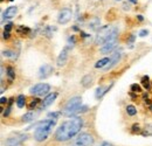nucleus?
<instances>
[{
  "instance_id": "1",
  "label": "nucleus",
  "mask_w": 152,
  "mask_h": 146,
  "mask_svg": "<svg viewBox=\"0 0 152 146\" xmlns=\"http://www.w3.org/2000/svg\"><path fill=\"white\" fill-rule=\"evenodd\" d=\"M83 127V119L79 117H74L69 120H66L58 127L55 132V140L67 142L73 139Z\"/></svg>"
},
{
  "instance_id": "2",
  "label": "nucleus",
  "mask_w": 152,
  "mask_h": 146,
  "mask_svg": "<svg viewBox=\"0 0 152 146\" xmlns=\"http://www.w3.org/2000/svg\"><path fill=\"white\" fill-rule=\"evenodd\" d=\"M55 125H56V119H52V118L40 122L36 129L34 130V139L36 142H45L52 133Z\"/></svg>"
},
{
  "instance_id": "3",
  "label": "nucleus",
  "mask_w": 152,
  "mask_h": 146,
  "mask_svg": "<svg viewBox=\"0 0 152 146\" xmlns=\"http://www.w3.org/2000/svg\"><path fill=\"white\" fill-rule=\"evenodd\" d=\"M81 106H82V97L75 96V97L70 98V99L67 102V104H66V106H64V109H63V115L66 117L76 116V112H77V110H79Z\"/></svg>"
},
{
  "instance_id": "4",
  "label": "nucleus",
  "mask_w": 152,
  "mask_h": 146,
  "mask_svg": "<svg viewBox=\"0 0 152 146\" xmlns=\"http://www.w3.org/2000/svg\"><path fill=\"white\" fill-rule=\"evenodd\" d=\"M95 143V138L90 133H80L77 138L73 142L71 146H92Z\"/></svg>"
},
{
  "instance_id": "5",
  "label": "nucleus",
  "mask_w": 152,
  "mask_h": 146,
  "mask_svg": "<svg viewBox=\"0 0 152 146\" xmlns=\"http://www.w3.org/2000/svg\"><path fill=\"white\" fill-rule=\"evenodd\" d=\"M27 139H28V136L27 134L19 133V134H15V136L9 137L8 139H6L5 146H20L22 145Z\"/></svg>"
},
{
  "instance_id": "6",
  "label": "nucleus",
  "mask_w": 152,
  "mask_h": 146,
  "mask_svg": "<svg viewBox=\"0 0 152 146\" xmlns=\"http://www.w3.org/2000/svg\"><path fill=\"white\" fill-rule=\"evenodd\" d=\"M114 28H110L108 26H104V27H101L98 33H97V36H96V45H102V43H105V41L108 40V37L110 36L111 32Z\"/></svg>"
},
{
  "instance_id": "7",
  "label": "nucleus",
  "mask_w": 152,
  "mask_h": 146,
  "mask_svg": "<svg viewBox=\"0 0 152 146\" xmlns=\"http://www.w3.org/2000/svg\"><path fill=\"white\" fill-rule=\"evenodd\" d=\"M50 90V86L47 84V83H39L34 87H32L30 89V92L32 95H35V96H45L49 92Z\"/></svg>"
},
{
  "instance_id": "8",
  "label": "nucleus",
  "mask_w": 152,
  "mask_h": 146,
  "mask_svg": "<svg viewBox=\"0 0 152 146\" xmlns=\"http://www.w3.org/2000/svg\"><path fill=\"white\" fill-rule=\"evenodd\" d=\"M71 17H73V11L70 8H63L59 13L58 22L61 25H66L67 22H69L71 20Z\"/></svg>"
},
{
  "instance_id": "9",
  "label": "nucleus",
  "mask_w": 152,
  "mask_h": 146,
  "mask_svg": "<svg viewBox=\"0 0 152 146\" xmlns=\"http://www.w3.org/2000/svg\"><path fill=\"white\" fill-rule=\"evenodd\" d=\"M70 48H73V47H70V46H67L66 48H63L62 49V52L60 53V55H59V58L56 60V63H58V67H63L66 63H67V60H68V54H69V49Z\"/></svg>"
},
{
  "instance_id": "10",
  "label": "nucleus",
  "mask_w": 152,
  "mask_h": 146,
  "mask_svg": "<svg viewBox=\"0 0 152 146\" xmlns=\"http://www.w3.org/2000/svg\"><path fill=\"white\" fill-rule=\"evenodd\" d=\"M58 95H59L58 92H52V93L46 95V97H45L43 101L41 102V109H46V108H48L49 105H52V103L56 99Z\"/></svg>"
},
{
  "instance_id": "11",
  "label": "nucleus",
  "mask_w": 152,
  "mask_h": 146,
  "mask_svg": "<svg viewBox=\"0 0 152 146\" xmlns=\"http://www.w3.org/2000/svg\"><path fill=\"white\" fill-rule=\"evenodd\" d=\"M53 73H54V69H53L52 65H49V64H43V65L39 69V77H40V78H46V77H48L49 75H52Z\"/></svg>"
},
{
  "instance_id": "12",
  "label": "nucleus",
  "mask_w": 152,
  "mask_h": 146,
  "mask_svg": "<svg viewBox=\"0 0 152 146\" xmlns=\"http://www.w3.org/2000/svg\"><path fill=\"white\" fill-rule=\"evenodd\" d=\"M122 58V53L121 52H116L115 54H112L111 56H110V62L108 63V65L104 68V70H109V69H111V68H114L120 61H121Z\"/></svg>"
},
{
  "instance_id": "13",
  "label": "nucleus",
  "mask_w": 152,
  "mask_h": 146,
  "mask_svg": "<svg viewBox=\"0 0 152 146\" xmlns=\"http://www.w3.org/2000/svg\"><path fill=\"white\" fill-rule=\"evenodd\" d=\"M17 13H18V7L17 6H11V7H8L5 12H4V15H2V20H11V19H13L15 15H17Z\"/></svg>"
},
{
  "instance_id": "14",
  "label": "nucleus",
  "mask_w": 152,
  "mask_h": 146,
  "mask_svg": "<svg viewBox=\"0 0 152 146\" xmlns=\"http://www.w3.org/2000/svg\"><path fill=\"white\" fill-rule=\"evenodd\" d=\"M116 47H117V41H115V42H105V43H103V47L99 49V52L103 53V54H109L110 52L115 50Z\"/></svg>"
},
{
  "instance_id": "15",
  "label": "nucleus",
  "mask_w": 152,
  "mask_h": 146,
  "mask_svg": "<svg viewBox=\"0 0 152 146\" xmlns=\"http://www.w3.org/2000/svg\"><path fill=\"white\" fill-rule=\"evenodd\" d=\"M40 115V112L39 111H30V112H27V114H25L24 116H22V122H25V123H30V122H33L34 119H36L37 117Z\"/></svg>"
},
{
  "instance_id": "16",
  "label": "nucleus",
  "mask_w": 152,
  "mask_h": 146,
  "mask_svg": "<svg viewBox=\"0 0 152 146\" xmlns=\"http://www.w3.org/2000/svg\"><path fill=\"white\" fill-rule=\"evenodd\" d=\"M112 87V84H110V86H108V87H98L96 89V91H95V97L98 99V98H102L110 89Z\"/></svg>"
},
{
  "instance_id": "17",
  "label": "nucleus",
  "mask_w": 152,
  "mask_h": 146,
  "mask_svg": "<svg viewBox=\"0 0 152 146\" xmlns=\"http://www.w3.org/2000/svg\"><path fill=\"white\" fill-rule=\"evenodd\" d=\"M109 62H110V58H109V56H108V58H101L99 61H97V62L95 63V68H96V69H104V68L108 65Z\"/></svg>"
},
{
  "instance_id": "18",
  "label": "nucleus",
  "mask_w": 152,
  "mask_h": 146,
  "mask_svg": "<svg viewBox=\"0 0 152 146\" xmlns=\"http://www.w3.org/2000/svg\"><path fill=\"white\" fill-rule=\"evenodd\" d=\"M99 26H101V20L98 18H92L90 20V22H89V27L91 29L99 28Z\"/></svg>"
},
{
  "instance_id": "19",
  "label": "nucleus",
  "mask_w": 152,
  "mask_h": 146,
  "mask_svg": "<svg viewBox=\"0 0 152 146\" xmlns=\"http://www.w3.org/2000/svg\"><path fill=\"white\" fill-rule=\"evenodd\" d=\"M92 75H86L83 78H82V81H81V83H82V86L83 87H89L91 86V82H92Z\"/></svg>"
},
{
  "instance_id": "20",
  "label": "nucleus",
  "mask_w": 152,
  "mask_h": 146,
  "mask_svg": "<svg viewBox=\"0 0 152 146\" xmlns=\"http://www.w3.org/2000/svg\"><path fill=\"white\" fill-rule=\"evenodd\" d=\"M25 103H26V97H25L24 95H20V96L18 97V99H17V105H18V108H19V109H22V108L25 106Z\"/></svg>"
},
{
  "instance_id": "21",
  "label": "nucleus",
  "mask_w": 152,
  "mask_h": 146,
  "mask_svg": "<svg viewBox=\"0 0 152 146\" xmlns=\"http://www.w3.org/2000/svg\"><path fill=\"white\" fill-rule=\"evenodd\" d=\"M7 76H8V80H9L11 82L15 78V73H14V70H13L12 67H8V68H7Z\"/></svg>"
},
{
  "instance_id": "22",
  "label": "nucleus",
  "mask_w": 152,
  "mask_h": 146,
  "mask_svg": "<svg viewBox=\"0 0 152 146\" xmlns=\"http://www.w3.org/2000/svg\"><path fill=\"white\" fill-rule=\"evenodd\" d=\"M126 112H128L129 116H135L137 114V109L133 105H128L126 106Z\"/></svg>"
},
{
  "instance_id": "23",
  "label": "nucleus",
  "mask_w": 152,
  "mask_h": 146,
  "mask_svg": "<svg viewBox=\"0 0 152 146\" xmlns=\"http://www.w3.org/2000/svg\"><path fill=\"white\" fill-rule=\"evenodd\" d=\"M2 56H5V58H17V54L14 53V52H12V50H5V52H2Z\"/></svg>"
},
{
  "instance_id": "24",
  "label": "nucleus",
  "mask_w": 152,
  "mask_h": 146,
  "mask_svg": "<svg viewBox=\"0 0 152 146\" xmlns=\"http://www.w3.org/2000/svg\"><path fill=\"white\" fill-rule=\"evenodd\" d=\"M18 32L20 34H27V33L30 32V27H26V26H20V27H18Z\"/></svg>"
},
{
  "instance_id": "25",
  "label": "nucleus",
  "mask_w": 152,
  "mask_h": 146,
  "mask_svg": "<svg viewBox=\"0 0 152 146\" xmlns=\"http://www.w3.org/2000/svg\"><path fill=\"white\" fill-rule=\"evenodd\" d=\"M53 32H55V27H47L46 30H45V34H46L48 37H52Z\"/></svg>"
},
{
  "instance_id": "26",
  "label": "nucleus",
  "mask_w": 152,
  "mask_h": 146,
  "mask_svg": "<svg viewBox=\"0 0 152 146\" xmlns=\"http://www.w3.org/2000/svg\"><path fill=\"white\" fill-rule=\"evenodd\" d=\"M142 83H143V87L145 88V89H149V88H150V83H149V77H148V76H144V77L142 78Z\"/></svg>"
},
{
  "instance_id": "27",
  "label": "nucleus",
  "mask_w": 152,
  "mask_h": 146,
  "mask_svg": "<svg viewBox=\"0 0 152 146\" xmlns=\"http://www.w3.org/2000/svg\"><path fill=\"white\" fill-rule=\"evenodd\" d=\"M39 103H40V99L35 98V99H33V101L30 102V104L28 105V108H30V110H33V109H34V108H35V106H36V105H37Z\"/></svg>"
},
{
  "instance_id": "28",
  "label": "nucleus",
  "mask_w": 152,
  "mask_h": 146,
  "mask_svg": "<svg viewBox=\"0 0 152 146\" xmlns=\"http://www.w3.org/2000/svg\"><path fill=\"white\" fill-rule=\"evenodd\" d=\"M59 117H60L59 112H50V114H48V118H52V119H58Z\"/></svg>"
},
{
  "instance_id": "29",
  "label": "nucleus",
  "mask_w": 152,
  "mask_h": 146,
  "mask_svg": "<svg viewBox=\"0 0 152 146\" xmlns=\"http://www.w3.org/2000/svg\"><path fill=\"white\" fill-rule=\"evenodd\" d=\"M88 110V106L87 105H82L79 110H77V112H76V115H79V114H83V112H86Z\"/></svg>"
},
{
  "instance_id": "30",
  "label": "nucleus",
  "mask_w": 152,
  "mask_h": 146,
  "mask_svg": "<svg viewBox=\"0 0 152 146\" xmlns=\"http://www.w3.org/2000/svg\"><path fill=\"white\" fill-rule=\"evenodd\" d=\"M140 87L138 86V84H132L131 86V91H137V92H140Z\"/></svg>"
},
{
  "instance_id": "31",
  "label": "nucleus",
  "mask_w": 152,
  "mask_h": 146,
  "mask_svg": "<svg viewBox=\"0 0 152 146\" xmlns=\"http://www.w3.org/2000/svg\"><path fill=\"white\" fill-rule=\"evenodd\" d=\"M149 34V30L148 29H142L140 32H139V36L140 37H144V36H146Z\"/></svg>"
},
{
  "instance_id": "32",
  "label": "nucleus",
  "mask_w": 152,
  "mask_h": 146,
  "mask_svg": "<svg viewBox=\"0 0 152 146\" xmlns=\"http://www.w3.org/2000/svg\"><path fill=\"white\" fill-rule=\"evenodd\" d=\"M9 112H11V104H8V108L4 111V116L5 117H7V116H9Z\"/></svg>"
},
{
  "instance_id": "33",
  "label": "nucleus",
  "mask_w": 152,
  "mask_h": 146,
  "mask_svg": "<svg viewBox=\"0 0 152 146\" xmlns=\"http://www.w3.org/2000/svg\"><path fill=\"white\" fill-rule=\"evenodd\" d=\"M132 131H133V132H139V131H140L139 125H138V124H133V126H132Z\"/></svg>"
},
{
  "instance_id": "34",
  "label": "nucleus",
  "mask_w": 152,
  "mask_h": 146,
  "mask_svg": "<svg viewBox=\"0 0 152 146\" xmlns=\"http://www.w3.org/2000/svg\"><path fill=\"white\" fill-rule=\"evenodd\" d=\"M13 27V24H8L5 26V32H11V29Z\"/></svg>"
},
{
  "instance_id": "35",
  "label": "nucleus",
  "mask_w": 152,
  "mask_h": 146,
  "mask_svg": "<svg viewBox=\"0 0 152 146\" xmlns=\"http://www.w3.org/2000/svg\"><path fill=\"white\" fill-rule=\"evenodd\" d=\"M8 102V99L6 98V97H1V99H0V104L1 105H4V104H6Z\"/></svg>"
},
{
  "instance_id": "36",
  "label": "nucleus",
  "mask_w": 152,
  "mask_h": 146,
  "mask_svg": "<svg viewBox=\"0 0 152 146\" xmlns=\"http://www.w3.org/2000/svg\"><path fill=\"white\" fill-rule=\"evenodd\" d=\"M9 36H11V34H9V32H4V39H5V40H7V39H9Z\"/></svg>"
},
{
  "instance_id": "37",
  "label": "nucleus",
  "mask_w": 152,
  "mask_h": 146,
  "mask_svg": "<svg viewBox=\"0 0 152 146\" xmlns=\"http://www.w3.org/2000/svg\"><path fill=\"white\" fill-rule=\"evenodd\" d=\"M99 146H112V144H110V143H108V142H103Z\"/></svg>"
},
{
  "instance_id": "38",
  "label": "nucleus",
  "mask_w": 152,
  "mask_h": 146,
  "mask_svg": "<svg viewBox=\"0 0 152 146\" xmlns=\"http://www.w3.org/2000/svg\"><path fill=\"white\" fill-rule=\"evenodd\" d=\"M68 41H69V42H71V43H75V36H70Z\"/></svg>"
},
{
  "instance_id": "39",
  "label": "nucleus",
  "mask_w": 152,
  "mask_h": 146,
  "mask_svg": "<svg viewBox=\"0 0 152 146\" xmlns=\"http://www.w3.org/2000/svg\"><path fill=\"white\" fill-rule=\"evenodd\" d=\"M137 19H138V21H140V22L144 21V18H143L142 15H137Z\"/></svg>"
},
{
  "instance_id": "40",
  "label": "nucleus",
  "mask_w": 152,
  "mask_h": 146,
  "mask_svg": "<svg viewBox=\"0 0 152 146\" xmlns=\"http://www.w3.org/2000/svg\"><path fill=\"white\" fill-rule=\"evenodd\" d=\"M132 4H137V0H130Z\"/></svg>"
},
{
  "instance_id": "41",
  "label": "nucleus",
  "mask_w": 152,
  "mask_h": 146,
  "mask_svg": "<svg viewBox=\"0 0 152 146\" xmlns=\"http://www.w3.org/2000/svg\"><path fill=\"white\" fill-rule=\"evenodd\" d=\"M73 29H74V30H79V28H77L76 26H74V27H73Z\"/></svg>"
},
{
  "instance_id": "42",
  "label": "nucleus",
  "mask_w": 152,
  "mask_h": 146,
  "mask_svg": "<svg viewBox=\"0 0 152 146\" xmlns=\"http://www.w3.org/2000/svg\"><path fill=\"white\" fill-rule=\"evenodd\" d=\"M150 111H151V112H152V103H151V104H150Z\"/></svg>"
},
{
  "instance_id": "43",
  "label": "nucleus",
  "mask_w": 152,
  "mask_h": 146,
  "mask_svg": "<svg viewBox=\"0 0 152 146\" xmlns=\"http://www.w3.org/2000/svg\"><path fill=\"white\" fill-rule=\"evenodd\" d=\"M116 1H121V0H116Z\"/></svg>"
},
{
  "instance_id": "44",
  "label": "nucleus",
  "mask_w": 152,
  "mask_h": 146,
  "mask_svg": "<svg viewBox=\"0 0 152 146\" xmlns=\"http://www.w3.org/2000/svg\"><path fill=\"white\" fill-rule=\"evenodd\" d=\"M9 1H13V0H9Z\"/></svg>"
}]
</instances>
